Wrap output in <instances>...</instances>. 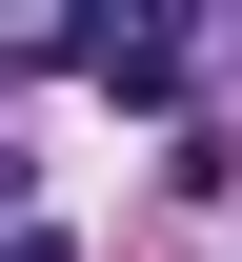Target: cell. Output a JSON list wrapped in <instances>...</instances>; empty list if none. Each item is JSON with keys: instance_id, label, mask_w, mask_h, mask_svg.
<instances>
[{"instance_id": "cell-1", "label": "cell", "mask_w": 242, "mask_h": 262, "mask_svg": "<svg viewBox=\"0 0 242 262\" xmlns=\"http://www.w3.org/2000/svg\"><path fill=\"white\" fill-rule=\"evenodd\" d=\"M20 222H40V162H20V141H0V242H20Z\"/></svg>"}, {"instance_id": "cell-2", "label": "cell", "mask_w": 242, "mask_h": 262, "mask_svg": "<svg viewBox=\"0 0 242 262\" xmlns=\"http://www.w3.org/2000/svg\"><path fill=\"white\" fill-rule=\"evenodd\" d=\"M0 262H81V242H61V222H20V242H0Z\"/></svg>"}, {"instance_id": "cell-3", "label": "cell", "mask_w": 242, "mask_h": 262, "mask_svg": "<svg viewBox=\"0 0 242 262\" xmlns=\"http://www.w3.org/2000/svg\"><path fill=\"white\" fill-rule=\"evenodd\" d=\"M20 81H40V40H0V101H20Z\"/></svg>"}]
</instances>
